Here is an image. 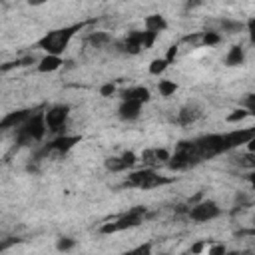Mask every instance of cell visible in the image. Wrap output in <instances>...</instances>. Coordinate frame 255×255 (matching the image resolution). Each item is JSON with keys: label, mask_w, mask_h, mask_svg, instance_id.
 Listing matches in <instances>:
<instances>
[{"label": "cell", "mask_w": 255, "mask_h": 255, "mask_svg": "<svg viewBox=\"0 0 255 255\" xmlns=\"http://www.w3.org/2000/svg\"><path fill=\"white\" fill-rule=\"evenodd\" d=\"M90 22H78V24H72V26H64V28H58V30H52V32H48L46 36H42L38 40V46L42 50H46L50 56H60V54H64V50L68 48V44L74 38L76 32H80Z\"/></svg>", "instance_id": "6da1fadb"}, {"label": "cell", "mask_w": 255, "mask_h": 255, "mask_svg": "<svg viewBox=\"0 0 255 255\" xmlns=\"http://www.w3.org/2000/svg\"><path fill=\"white\" fill-rule=\"evenodd\" d=\"M122 255H152V243H142V245H138L130 251L122 253Z\"/></svg>", "instance_id": "603a6c76"}, {"label": "cell", "mask_w": 255, "mask_h": 255, "mask_svg": "<svg viewBox=\"0 0 255 255\" xmlns=\"http://www.w3.org/2000/svg\"><path fill=\"white\" fill-rule=\"evenodd\" d=\"M20 239H16V237H8V239H2L0 241V253H2L4 249H8L10 245H14V243H18Z\"/></svg>", "instance_id": "1f68e13d"}, {"label": "cell", "mask_w": 255, "mask_h": 255, "mask_svg": "<svg viewBox=\"0 0 255 255\" xmlns=\"http://www.w3.org/2000/svg\"><path fill=\"white\" fill-rule=\"evenodd\" d=\"M144 24H146V30L153 32V34H159V32H164L168 28V22H166V18L162 14H150V16H146Z\"/></svg>", "instance_id": "5bb4252c"}, {"label": "cell", "mask_w": 255, "mask_h": 255, "mask_svg": "<svg viewBox=\"0 0 255 255\" xmlns=\"http://www.w3.org/2000/svg\"><path fill=\"white\" fill-rule=\"evenodd\" d=\"M247 28H249L251 40H253V38H255V18H249V22H247Z\"/></svg>", "instance_id": "e575fe53"}, {"label": "cell", "mask_w": 255, "mask_h": 255, "mask_svg": "<svg viewBox=\"0 0 255 255\" xmlns=\"http://www.w3.org/2000/svg\"><path fill=\"white\" fill-rule=\"evenodd\" d=\"M128 38H130L134 44H138L140 48L148 50V48L153 46L157 34H153V32H148V30H142V32H140V30H134V32H130V34H128Z\"/></svg>", "instance_id": "7c38bea8"}, {"label": "cell", "mask_w": 255, "mask_h": 255, "mask_svg": "<svg viewBox=\"0 0 255 255\" xmlns=\"http://www.w3.org/2000/svg\"><path fill=\"white\" fill-rule=\"evenodd\" d=\"M176 54H178V44H174V46H170V50H168V54L164 56V58H166V62H168V64H174V60H176Z\"/></svg>", "instance_id": "f546056e"}, {"label": "cell", "mask_w": 255, "mask_h": 255, "mask_svg": "<svg viewBox=\"0 0 255 255\" xmlns=\"http://www.w3.org/2000/svg\"><path fill=\"white\" fill-rule=\"evenodd\" d=\"M255 138V130L253 128H247V130H233L223 134V152H231L247 142H251Z\"/></svg>", "instance_id": "8992f818"}, {"label": "cell", "mask_w": 255, "mask_h": 255, "mask_svg": "<svg viewBox=\"0 0 255 255\" xmlns=\"http://www.w3.org/2000/svg\"><path fill=\"white\" fill-rule=\"evenodd\" d=\"M219 213H221V209L217 207V204H215V202H209V200L191 205L189 211H187V215L194 219V221H209V219L217 217Z\"/></svg>", "instance_id": "5b68a950"}, {"label": "cell", "mask_w": 255, "mask_h": 255, "mask_svg": "<svg viewBox=\"0 0 255 255\" xmlns=\"http://www.w3.org/2000/svg\"><path fill=\"white\" fill-rule=\"evenodd\" d=\"M30 116H32V110H16V112H10L8 116H4L2 120H0V132H2V130H10V128L22 126Z\"/></svg>", "instance_id": "ba28073f"}, {"label": "cell", "mask_w": 255, "mask_h": 255, "mask_svg": "<svg viewBox=\"0 0 255 255\" xmlns=\"http://www.w3.org/2000/svg\"><path fill=\"white\" fill-rule=\"evenodd\" d=\"M170 66V64L166 62V58H155L152 64H150V74H153V76H159L166 68Z\"/></svg>", "instance_id": "ffe728a7"}, {"label": "cell", "mask_w": 255, "mask_h": 255, "mask_svg": "<svg viewBox=\"0 0 255 255\" xmlns=\"http://www.w3.org/2000/svg\"><path fill=\"white\" fill-rule=\"evenodd\" d=\"M207 255H228V249H226V245H223V243H215V245L209 247Z\"/></svg>", "instance_id": "83f0119b"}, {"label": "cell", "mask_w": 255, "mask_h": 255, "mask_svg": "<svg viewBox=\"0 0 255 255\" xmlns=\"http://www.w3.org/2000/svg\"><path fill=\"white\" fill-rule=\"evenodd\" d=\"M202 118V108L196 104H187L178 112V124L179 126H191Z\"/></svg>", "instance_id": "9c48e42d"}, {"label": "cell", "mask_w": 255, "mask_h": 255, "mask_svg": "<svg viewBox=\"0 0 255 255\" xmlns=\"http://www.w3.org/2000/svg\"><path fill=\"white\" fill-rule=\"evenodd\" d=\"M64 64V60L60 58V56H50V54H46L40 62H38V72H54V70H58L60 66Z\"/></svg>", "instance_id": "9a60e30c"}, {"label": "cell", "mask_w": 255, "mask_h": 255, "mask_svg": "<svg viewBox=\"0 0 255 255\" xmlns=\"http://www.w3.org/2000/svg\"><path fill=\"white\" fill-rule=\"evenodd\" d=\"M14 68H22L20 66V58L18 60H10V62H4V64H0V72H10Z\"/></svg>", "instance_id": "484cf974"}, {"label": "cell", "mask_w": 255, "mask_h": 255, "mask_svg": "<svg viewBox=\"0 0 255 255\" xmlns=\"http://www.w3.org/2000/svg\"><path fill=\"white\" fill-rule=\"evenodd\" d=\"M245 106H247V112L253 114L255 112V96L253 94H247V98H245Z\"/></svg>", "instance_id": "d6a6232c"}, {"label": "cell", "mask_w": 255, "mask_h": 255, "mask_svg": "<svg viewBox=\"0 0 255 255\" xmlns=\"http://www.w3.org/2000/svg\"><path fill=\"white\" fill-rule=\"evenodd\" d=\"M162 255H170V253H162Z\"/></svg>", "instance_id": "74e56055"}, {"label": "cell", "mask_w": 255, "mask_h": 255, "mask_svg": "<svg viewBox=\"0 0 255 255\" xmlns=\"http://www.w3.org/2000/svg\"><path fill=\"white\" fill-rule=\"evenodd\" d=\"M36 58L34 56H26V58H20V66H30V64H34Z\"/></svg>", "instance_id": "836d02e7"}, {"label": "cell", "mask_w": 255, "mask_h": 255, "mask_svg": "<svg viewBox=\"0 0 255 255\" xmlns=\"http://www.w3.org/2000/svg\"><path fill=\"white\" fill-rule=\"evenodd\" d=\"M243 62H245L243 48L241 46H231L230 52H228V56H226V64H228V66H231V68H235V66H241Z\"/></svg>", "instance_id": "2e32d148"}, {"label": "cell", "mask_w": 255, "mask_h": 255, "mask_svg": "<svg viewBox=\"0 0 255 255\" xmlns=\"http://www.w3.org/2000/svg\"><path fill=\"white\" fill-rule=\"evenodd\" d=\"M122 102L124 100H132V102H140V104H144V102H150V90L148 88H144V86H134V88H128V90H122Z\"/></svg>", "instance_id": "30bf717a"}, {"label": "cell", "mask_w": 255, "mask_h": 255, "mask_svg": "<svg viewBox=\"0 0 255 255\" xmlns=\"http://www.w3.org/2000/svg\"><path fill=\"white\" fill-rule=\"evenodd\" d=\"M74 245H76V241H74L72 237H60V239L56 241V249H58V251H70Z\"/></svg>", "instance_id": "cb8c5ba5"}, {"label": "cell", "mask_w": 255, "mask_h": 255, "mask_svg": "<svg viewBox=\"0 0 255 255\" xmlns=\"http://www.w3.org/2000/svg\"><path fill=\"white\" fill-rule=\"evenodd\" d=\"M157 90H159V94L164 96V98H170L172 94H176L178 92V84L176 82H172V80H162L157 84Z\"/></svg>", "instance_id": "d6986e66"}, {"label": "cell", "mask_w": 255, "mask_h": 255, "mask_svg": "<svg viewBox=\"0 0 255 255\" xmlns=\"http://www.w3.org/2000/svg\"><path fill=\"white\" fill-rule=\"evenodd\" d=\"M70 114V106L60 104V106H52L48 112H44V122H46V130L52 134H60L64 124H66V118Z\"/></svg>", "instance_id": "277c9868"}, {"label": "cell", "mask_w": 255, "mask_h": 255, "mask_svg": "<svg viewBox=\"0 0 255 255\" xmlns=\"http://www.w3.org/2000/svg\"><path fill=\"white\" fill-rule=\"evenodd\" d=\"M114 92H116V86H114V84H104L102 90H100V94L104 96V98H110V96H112Z\"/></svg>", "instance_id": "4dcf8cb0"}, {"label": "cell", "mask_w": 255, "mask_h": 255, "mask_svg": "<svg viewBox=\"0 0 255 255\" xmlns=\"http://www.w3.org/2000/svg\"><path fill=\"white\" fill-rule=\"evenodd\" d=\"M205 245H207V241H205V239H200V241H196L194 245L189 247V255H200V253L205 249Z\"/></svg>", "instance_id": "4316f807"}, {"label": "cell", "mask_w": 255, "mask_h": 255, "mask_svg": "<svg viewBox=\"0 0 255 255\" xmlns=\"http://www.w3.org/2000/svg\"><path fill=\"white\" fill-rule=\"evenodd\" d=\"M153 174L152 168H146V170H138V172H132L130 176H128V179L124 181L126 187H142L146 183V179Z\"/></svg>", "instance_id": "4fadbf2b"}, {"label": "cell", "mask_w": 255, "mask_h": 255, "mask_svg": "<svg viewBox=\"0 0 255 255\" xmlns=\"http://www.w3.org/2000/svg\"><path fill=\"white\" fill-rule=\"evenodd\" d=\"M140 112H142V104H140V102H132V100H124L122 106H120V110H118L120 118L126 120V122L138 120V118H140Z\"/></svg>", "instance_id": "8fae6325"}, {"label": "cell", "mask_w": 255, "mask_h": 255, "mask_svg": "<svg viewBox=\"0 0 255 255\" xmlns=\"http://www.w3.org/2000/svg\"><path fill=\"white\" fill-rule=\"evenodd\" d=\"M46 134V122H44V114H32L22 126H18L16 130V142L18 146H30L34 142H40Z\"/></svg>", "instance_id": "7a4b0ae2"}, {"label": "cell", "mask_w": 255, "mask_h": 255, "mask_svg": "<svg viewBox=\"0 0 255 255\" xmlns=\"http://www.w3.org/2000/svg\"><path fill=\"white\" fill-rule=\"evenodd\" d=\"M221 42V36L217 32H202V44L204 46H215Z\"/></svg>", "instance_id": "7402d4cb"}, {"label": "cell", "mask_w": 255, "mask_h": 255, "mask_svg": "<svg viewBox=\"0 0 255 255\" xmlns=\"http://www.w3.org/2000/svg\"><path fill=\"white\" fill-rule=\"evenodd\" d=\"M231 255H253L251 251H239V253H231Z\"/></svg>", "instance_id": "d590c367"}, {"label": "cell", "mask_w": 255, "mask_h": 255, "mask_svg": "<svg viewBox=\"0 0 255 255\" xmlns=\"http://www.w3.org/2000/svg\"><path fill=\"white\" fill-rule=\"evenodd\" d=\"M146 213H148V209H146L144 205H136V207H132L128 213H124L118 221H114V223H106V226H102L100 233H116V231H124V230L138 228L140 223L144 221Z\"/></svg>", "instance_id": "3957f363"}, {"label": "cell", "mask_w": 255, "mask_h": 255, "mask_svg": "<svg viewBox=\"0 0 255 255\" xmlns=\"http://www.w3.org/2000/svg\"><path fill=\"white\" fill-rule=\"evenodd\" d=\"M106 168H108L110 172H124V170H128L130 166H128V164L124 162L122 155H120V157L112 155V157H108V159H106Z\"/></svg>", "instance_id": "ac0fdd59"}, {"label": "cell", "mask_w": 255, "mask_h": 255, "mask_svg": "<svg viewBox=\"0 0 255 255\" xmlns=\"http://www.w3.org/2000/svg\"><path fill=\"white\" fill-rule=\"evenodd\" d=\"M247 116H251V114H249L247 110H241V108H239V110H233V112L228 116V122H230V124H235V122H241V120H245Z\"/></svg>", "instance_id": "d4e9b609"}, {"label": "cell", "mask_w": 255, "mask_h": 255, "mask_svg": "<svg viewBox=\"0 0 255 255\" xmlns=\"http://www.w3.org/2000/svg\"><path fill=\"white\" fill-rule=\"evenodd\" d=\"M221 24V28H223V32H230V34H237V32H241L243 30V24L241 22H235V20H221L219 22Z\"/></svg>", "instance_id": "44dd1931"}, {"label": "cell", "mask_w": 255, "mask_h": 255, "mask_svg": "<svg viewBox=\"0 0 255 255\" xmlns=\"http://www.w3.org/2000/svg\"><path fill=\"white\" fill-rule=\"evenodd\" d=\"M181 255H189V251H185V253H181Z\"/></svg>", "instance_id": "8d00e7d4"}, {"label": "cell", "mask_w": 255, "mask_h": 255, "mask_svg": "<svg viewBox=\"0 0 255 255\" xmlns=\"http://www.w3.org/2000/svg\"><path fill=\"white\" fill-rule=\"evenodd\" d=\"M122 159H124V162H126L128 166H130V168L138 162V157H136V153H134V152H124V153H122Z\"/></svg>", "instance_id": "f1b7e54d"}, {"label": "cell", "mask_w": 255, "mask_h": 255, "mask_svg": "<svg viewBox=\"0 0 255 255\" xmlns=\"http://www.w3.org/2000/svg\"><path fill=\"white\" fill-rule=\"evenodd\" d=\"M142 159L144 164L150 166L153 170V166H162V164H168L170 162V152L164 150V148H155V150H146L142 153Z\"/></svg>", "instance_id": "52a82bcc"}, {"label": "cell", "mask_w": 255, "mask_h": 255, "mask_svg": "<svg viewBox=\"0 0 255 255\" xmlns=\"http://www.w3.org/2000/svg\"><path fill=\"white\" fill-rule=\"evenodd\" d=\"M86 42L92 44L94 48H102V46L110 44L112 38H110V34H106V32H94V34H90V36L86 38Z\"/></svg>", "instance_id": "e0dca14e"}]
</instances>
